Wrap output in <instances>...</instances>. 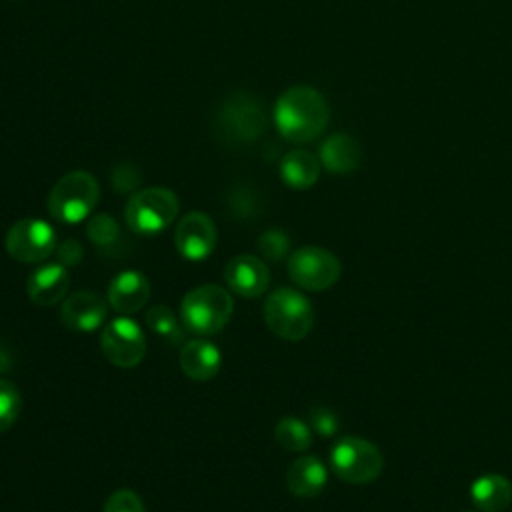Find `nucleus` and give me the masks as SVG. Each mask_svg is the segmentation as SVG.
<instances>
[{
	"label": "nucleus",
	"instance_id": "1a4fd4ad",
	"mask_svg": "<svg viewBox=\"0 0 512 512\" xmlns=\"http://www.w3.org/2000/svg\"><path fill=\"white\" fill-rule=\"evenodd\" d=\"M4 248L6 254L20 264L44 262L58 248L56 230L40 218L16 220L4 236Z\"/></svg>",
	"mask_w": 512,
	"mask_h": 512
},
{
	"label": "nucleus",
	"instance_id": "ddd939ff",
	"mask_svg": "<svg viewBox=\"0 0 512 512\" xmlns=\"http://www.w3.org/2000/svg\"><path fill=\"white\" fill-rule=\"evenodd\" d=\"M108 316V302L90 290H78L64 298L60 320L68 330L94 332L104 326Z\"/></svg>",
	"mask_w": 512,
	"mask_h": 512
},
{
	"label": "nucleus",
	"instance_id": "9d476101",
	"mask_svg": "<svg viewBox=\"0 0 512 512\" xmlns=\"http://www.w3.org/2000/svg\"><path fill=\"white\" fill-rule=\"evenodd\" d=\"M100 350L104 358L118 368H134L146 356V336L136 320L118 316L100 332Z\"/></svg>",
	"mask_w": 512,
	"mask_h": 512
},
{
	"label": "nucleus",
	"instance_id": "f03ea898",
	"mask_svg": "<svg viewBox=\"0 0 512 512\" xmlns=\"http://www.w3.org/2000/svg\"><path fill=\"white\" fill-rule=\"evenodd\" d=\"M232 312V294L220 284L196 286L180 302V322L196 336H212L220 332L230 322Z\"/></svg>",
	"mask_w": 512,
	"mask_h": 512
},
{
	"label": "nucleus",
	"instance_id": "6e6552de",
	"mask_svg": "<svg viewBox=\"0 0 512 512\" xmlns=\"http://www.w3.org/2000/svg\"><path fill=\"white\" fill-rule=\"evenodd\" d=\"M286 268L290 280L308 292H322L332 288L342 274L340 258L320 246L296 248L288 256Z\"/></svg>",
	"mask_w": 512,
	"mask_h": 512
},
{
	"label": "nucleus",
	"instance_id": "c85d7f7f",
	"mask_svg": "<svg viewBox=\"0 0 512 512\" xmlns=\"http://www.w3.org/2000/svg\"><path fill=\"white\" fill-rule=\"evenodd\" d=\"M56 258H58V262L62 264V266H66V268H74V266H78L80 262H82V258H84V248H82V244L76 240V238H68V240H64L62 244H58V248H56Z\"/></svg>",
	"mask_w": 512,
	"mask_h": 512
},
{
	"label": "nucleus",
	"instance_id": "f3484780",
	"mask_svg": "<svg viewBox=\"0 0 512 512\" xmlns=\"http://www.w3.org/2000/svg\"><path fill=\"white\" fill-rule=\"evenodd\" d=\"M318 160L332 174H348L360 166L362 146L348 134H332L320 144Z\"/></svg>",
	"mask_w": 512,
	"mask_h": 512
},
{
	"label": "nucleus",
	"instance_id": "c756f323",
	"mask_svg": "<svg viewBox=\"0 0 512 512\" xmlns=\"http://www.w3.org/2000/svg\"><path fill=\"white\" fill-rule=\"evenodd\" d=\"M462 512H476V510H462ZM480 512V510H478Z\"/></svg>",
	"mask_w": 512,
	"mask_h": 512
},
{
	"label": "nucleus",
	"instance_id": "20e7f679",
	"mask_svg": "<svg viewBox=\"0 0 512 512\" xmlns=\"http://www.w3.org/2000/svg\"><path fill=\"white\" fill-rule=\"evenodd\" d=\"M98 200V180L86 170H72L52 186L46 208L54 220L62 224H78L94 212Z\"/></svg>",
	"mask_w": 512,
	"mask_h": 512
},
{
	"label": "nucleus",
	"instance_id": "6ab92c4d",
	"mask_svg": "<svg viewBox=\"0 0 512 512\" xmlns=\"http://www.w3.org/2000/svg\"><path fill=\"white\" fill-rule=\"evenodd\" d=\"M470 500L480 512H502L512 502V482L496 472L482 474L470 486Z\"/></svg>",
	"mask_w": 512,
	"mask_h": 512
},
{
	"label": "nucleus",
	"instance_id": "a878e982",
	"mask_svg": "<svg viewBox=\"0 0 512 512\" xmlns=\"http://www.w3.org/2000/svg\"><path fill=\"white\" fill-rule=\"evenodd\" d=\"M102 512H146V508L134 490L120 488L108 496Z\"/></svg>",
	"mask_w": 512,
	"mask_h": 512
},
{
	"label": "nucleus",
	"instance_id": "4468645a",
	"mask_svg": "<svg viewBox=\"0 0 512 512\" xmlns=\"http://www.w3.org/2000/svg\"><path fill=\"white\" fill-rule=\"evenodd\" d=\"M70 288V272L60 262L40 264L26 282V294L32 304L50 308L66 298Z\"/></svg>",
	"mask_w": 512,
	"mask_h": 512
},
{
	"label": "nucleus",
	"instance_id": "cd10ccee",
	"mask_svg": "<svg viewBox=\"0 0 512 512\" xmlns=\"http://www.w3.org/2000/svg\"><path fill=\"white\" fill-rule=\"evenodd\" d=\"M110 180H112V186L116 192H130L140 184L138 170L132 164H118L112 170Z\"/></svg>",
	"mask_w": 512,
	"mask_h": 512
},
{
	"label": "nucleus",
	"instance_id": "9b49d317",
	"mask_svg": "<svg viewBox=\"0 0 512 512\" xmlns=\"http://www.w3.org/2000/svg\"><path fill=\"white\" fill-rule=\"evenodd\" d=\"M218 242L214 220L200 210H192L182 216L174 232V246L178 254L190 262L208 258Z\"/></svg>",
	"mask_w": 512,
	"mask_h": 512
},
{
	"label": "nucleus",
	"instance_id": "0eeeda50",
	"mask_svg": "<svg viewBox=\"0 0 512 512\" xmlns=\"http://www.w3.org/2000/svg\"><path fill=\"white\" fill-rule=\"evenodd\" d=\"M334 474L348 484L374 482L384 470V456L376 444L360 436H344L330 450Z\"/></svg>",
	"mask_w": 512,
	"mask_h": 512
},
{
	"label": "nucleus",
	"instance_id": "a211bd4d",
	"mask_svg": "<svg viewBox=\"0 0 512 512\" xmlns=\"http://www.w3.org/2000/svg\"><path fill=\"white\" fill-rule=\"evenodd\" d=\"M328 470L316 456H300L286 470V486L298 498H312L324 490Z\"/></svg>",
	"mask_w": 512,
	"mask_h": 512
},
{
	"label": "nucleus",
	"instance_id": "bb28decb",
	"mask_svg": "<svg viewBox=\"0 0 512 512\" xmlns=\"http://www.w3.org/2000/svg\"><path fill=\"white\" fill-rule=\"evenodd\" d=\"M310 424H312V428H314L320 436H326V438H328V436H334L336 430H338V418H336V414H334L332 410H328V408H322V406L310 410Z\"/></svg>",
	"mask_w": 512,
	"mask_h": 512
},
{
	"label": "nucleus",
	"instance_id": "4be33fe9",
	"mask_svg": "<svg viewBox=\"0 0 512 512\" xmlns=\"http://www.w3.org/2000/svg\"><path fill=\"white\" fill-rule=\"evenodd\" d=\"M274 438L288 452H304L312 446L310 426L294 416H284L276 422Z\"/></svg>",
	"mask_w": 512,
	"mask_h": 512
},
{
	"label": "nucleus",
	"instance_id": "dca6fc26",
	"mask_svg": "<svg viewBox=\"0 0 512 512\" xmlns=\"http://www.w3.org/2000/svg\"><path fill=\"white\" fill-rule=\"evenodd\" d=\"M222 366V354L216 344L206 338H194L180 348V368L196 382L212 380Z\"/></svg>",
	"mask_w": 512,
	"mask_h": 512
},
{
	"label": "nucleus",
	"instance_id": "aec40b11",
	"mask_svg": "<svg viewBox=\"0 0 512 512\" xmlns=\"http://www.w3.org/2000/svg\"><path fill=\"white\" fill-rule=\"evenodd\" d=\"M320 160L302 148L290 150L280 160V176L286 186L294 190H308L320 178Z\"/></svg>",
	"mask_w": 512,
	"mask_h": 512
},
{
	"label": "nucleus",
	"instance_id": "b1692460",
	"mask_svg": "<svg viewBox=\"0 0 512 512\" xmlns=\"http://www.w3.org/2000/svg\"><path fill=\"white\" fill-rule=\"evenodd\" d=\"M22 412V394L18 386L8 380L0 378V434L10 430Z\"/></svg>",
	"mask_w": 512,
	"mask_h": 512
},
{
	"label": "nucleus",
	"instance_id": "393cba45",
	"mask_svg": "<svg viewBox=\"0 0 512 512\" xmlns=\"http://www.w3.org/2000/svg\"><path fill=\"white\" fill-rule=\"evenodd\" d=\"M256 246L260 250V254L270 260V262H280L288 256L290 252V238L286 236L284 230L280 228H268L266 232H262L256 240Z\"/></svg>",
	"mask_w": 512,
	"mask_h": 512
},
{
	"label": "nucleus",
	"instance_id": "7ed1b4c3",
	"mask_svg": "<svg viewBox=\"0 0 512 512\" xmlns=\"http://www.w3.org/2000/svg\"><path fill=\"white\" fill-rule=\"evenodd\" d=\"M214 120L216 136L226 144H252L266 126L264 104L254 94L234 92L218 104Z\"/></svg>",
	"mask_w": 512,
	"mask_h": 512
},
{
	"label": "nucleus",
	"instance_id": "f8f14e48",
	"mask_svg": "<svg viewBox=\"0 0 512 512\" xmlns=\"http://www.w3.org/2000/svg\"><path fill=\"white\" fill-rule=\"evenodd\" d=\"M224 280L232 294L258 298L270 284V270L262 258L254 254H238L226 262Z\"/></svg>",
	"mask_w": 512,
	"mask_h": 512
},
{
	"label": "nucleus",
	"instance_id": "39448f33",
	"mask_svg": "<svg viewBox=\"0 0 512 512\" xmlns=\"http://www.w3.org/2000/svg\"><path fill=\"white\" fill-rule=\"evenodd\" d=\"M178 212V196L164 186H152L136 190L128 198L124 206V222L140 236H156L176 220Z\"/></svg>",
	"mask_w": 512,
	"mask_h": 512
},
{
	"label": "nucleus",
	"instance_id": "2eb2a0df",
	"mask_svg": "<svg viewBox=\"0 0 512 512\" xmlns=\"http://www.w3.org/2000/svg\"><path fill=\"white\" fill-rule=\"evenodd\" d=\"M150 292H152L150 280L142 272L122 270L110 280L106 298L112 310L120 312L122 316H128V314L140 312L146 306Z\"/></svg>",
	"mask_w": 512,
	"mask_h": 512
},
{
	"label": "nucleus",
	"instance_id": "412c9836",
	"mask_svg": "<svg viewBox=\"0 0 512 512\" xmlns=\"http://www.w3.org/2000/svg\"><path fill=\"white\" fill-rule=\"evenodd\" d=\"M86 234H88V240L104 254L108 256H118L120 254V248L124 244V236H122V230L118 226V222L102 212V214H94L88 218V224H86Z\"/></svg>",
	"mask_w": 512,
	"mask_h": 512
},
{
	"label": "nucleus",
	"instance_id": "5701e85b",
	"mask_svg": "<svg viewBox=\"0 0 512 512\" xmlns=\"http://www.w3.org/2000/svg\"><path fill=\"white\" fill-rule=\"evenodd\" d=\"M146 326L168 344H178L184 334V326L178 322L174 312L164 304H156L146 312Z\"/></svg>",
	"mask_w": 512,
	"mask_h": 512
},
{
	"label": "nucleus",
	"instance_id": "f257e3e1",
	"mask_svg": "<svg viewBox=\"0 0 512 512\" xmlns=\"http://www.w3.org/2000/svg\"><path fill=\"white\" fill-rule=\"evenodd\" d=\"M330 120L326 98L312 86H292L274 104L278 134L292 144L316 140Z\"/></svg>",
	"mask_w": 512,
	"mask_h": 512
},
{
	"label": "nucleus",
	"instance_id": "423d86ee",
	"mask_svg": "<svg viewBox=\"0 0 512 512\" xmlns=\"http://www.w3.org/2000/svg\"><path fill=\"white\" fill-rule=\"evenodd\" d=\"M264 322L286 342L304 340L314 326L312 302L294 288H278L264 302Z\"/></svg>",
	"mask_w": 512,
	"mask_h": 512
}]
</instances>
